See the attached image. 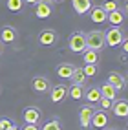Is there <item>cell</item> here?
Masks as SVG:
<instances>
[{
  "label": "cell",
  "instance_id": "1",
  "mask_svg": "<svg viewBox=\"0 0 128 130\" xmlns=\"http://www.w3.org/2000/svg\"><path fill=\"white\" fill-rule=\"evenodd\" d=\"M124 39H126V33L123 29V26H110L104 31V44L108 48H117Z\"/></svg>",
  "mask_w": 128,
  "mask_h": 130
},
{
  "label": "cell",
  "instance_id": "2",
  "mask_svg": "<svg viewBox=\"0 0 128 130\" xmlns=\"http://www.w3.org/2000/svg\"><path fill=\"white\" fill-rule=\"evenodd\" d=\"M68 48H70L73 53H82L86 50V33L77 29L73 31L70 37H68Z\"/></svg>",
  "mask_w": 128,
  "mask_h": 130
},
{
  "label": "cell",
  "instance_id": "3",
  "mask_svg": "<svg viewBox=\"0 0 128 130\" xmlns=\"http://www.w3.org/2000/svg\"><path fill=\"white\" fill-rule=\"evenodd\" d=\"M86 48H92V50H104L106 44H104V31H99V29H93L90 33H86Z\"/></svg>",
  "mask_w": 128,
  "mask_h": 130
},
{
  "label": "cell",
  "instance_id": "4",
  "mask_svg": "<svg viewBox=\"0 0 128 130\" xmlns=\"http://www.w3.org/2000/svg\"><path fill=\"white\" fill-rule=\"evenodd\" d=\"M93 112H95V106L93 105H82L79 108V123L82 128H92V116H93Z\"/></svg>",
  "mask_w": 128,
  "mask_h": 130
},
{
  "label": "cell",
  "instance_id": "5",
  "mask_svg": "<svg viewBox=\"0 0 128 130\" xmlns=\"http://www.w3.org/2000/svg\"><path fill=\"white\" fill-rule=\"evenodd\" d=\"M57 40H59V35H57L55 29H49V28H48V29H42V31L39 33V44L44 46V48L55 46Z\"/></svg>",
  "mask_w": 128,
  "mask_h": 130
},
{
  "label": "cell",
  "instance_id": "6",
  "mask_svg": "<svg viewBox=\"0 0 128 130\" xmlns=\"http://www.w3.org/2000/svg\"><path fill=\"white\" fill-rule=\"evenodd\" d=\"M124 20H126V11H124V7H117V9L106 13V22H108L110 26H123Z\"/></svg>",
  "mask_w": 128,
  "mask_h": 130
},
{
  "label": "cell",
  "instance_id": "7",
  "mask_svg": "<svg viewBox=\"0 0 128 130\" xmlns=\"http://www.w3.org/2000/svg\"><path fill=\"white\" fill-rule=\"evenodd\" d=\"M68 97V86L66 84H55L49 88V99L51 103H62L64 99Z\"/></svg>",
  "mask_w": 128,
  "mask_h": 130
},
{
  "label": "cell",
  "instance_id": "8",
  "mask_svg": "<svg viewBox=\"0 0 128 130\" xmlns=\"http://www.w3.org/2000/svg\"><path fill=\"white\" fill-rule=\"evenodd\" d=\"M49 88H51L49 79H46V77H42V75H35V77H33V81H31V90L35 92V93H48Z\"/></svg>",
  "mask_w": 128,
  "mask_h": 130
},
{
  "label": "cell",
  "instance_id": "9",
  "mask_svg": "<svg viewBox=\"0 0 128 130\" xmlns=\"http://www.w3.org/2000/svg\"><path fill=\"white\" fill-rule=\"evenodd\" d=\"M24 123H35L39 125L40 123V119H42V112L39 106H28V108H24Z\"/></svg>",
  "mask_w": 128,
  "mask_h": 130
},
{
  "label": "cell",
  "instance_id": "10",
  "mask_svg": "<svg viewBox=\"0 0 128 130\" xmlns=\"http://www.w3.org/2000/svg\"><path fill=\"white\" fill-rule=\"evenodd\" d=\"M86 15H88V19H90L93 24H104V22H106V11L102 9L101 6H95V4H93L90 9H88Z\"/></svg>",
  "mask_w": 128,
  "mask_h": 130
},
{
  "label": "cell",
  "instance_id": "11",
  "mask_svg": "<svg viewBox=\"0 0 128 130\" xmlns=\"http://www.w3.org/2000/svg\"><path fill=\"white\" fill-rule=\"evenodd\" d=\"M110 110L114 112L115 117L126 119V117H128V103H126V99H114L112 108H110Z\"/></svg>",
  "mask_w": 128,
  "mask_h": 130
},
{
  "label": "cell",
  "instance_id": "12",
  "mask_svg": "<svg viewBox=\"0 0 128 130\" xmlns=\"http://www.w3.org/2000/svg\"><path fill=\"white\" fill-rule=\"evenodd\" d=\"M106 81L110 84H114V88L117 92H123L124 90V86H126V77L121 73V72H110L108 77H106Z\"/></svg>",
  "mask_w": 128,
  "mask_h": 130
},
{
  "label": "cell",
  "instance_id": "13",
  "mask_svg": "<svg viewBox=\"0 0 128 130\" xmlns=\"http://www.w3.org/2000/svg\"><path fill=\"white\" fill-rule=\"evenodd\" d=\"M92 128H106L108 126V116H106V112L104 110H95L93 112V116H92Z\"/></svg>",
  "mask_w": 128,
  "mask_h": 130
},
{
  "label": "cell",
  "instance_id": "14",
  "mask_svg": "<svg viewBox=\"0 0 128 130\" xmlns=\"http://www.w3.org/2000/svg\"><path fill=\"white\" fill-rule=\"evenodd\" d=\"M16 37H19V33H16V29L13 28V26H2V29H0V40L4 42V44H13V42L16 40Z\"/></svg>",
  "mask_w": 128,
  "mask_h": 130
},
{
  "label": "cell",
  "instance_id": "15",
  "mask_svg": "<svg viewBox=\"0 0 128 130\" xmlns=\"http://www.w3.org/2000/svg\"><path fill=\"white\" fill-rule=\"evenodd\" d=\"M51 7H53L51 4L39 0V2L35 4V17H37V19H49L51 13H53V9H51Z\"/></svg>",
  "mask_w": 128,
  "mask_h": 130
},
{
  "label": "cell",
  "instance_id": "16",
  "mask_svg": "<svg viewBox=\"0 0 128 130\" xmlns=\"http://www.w3.org/2000/svg\"><path fill=\"white\" fill-rule=\"evenodd\" d=\"M92 6H93V0H71V7L77 15H86Z\"/></svg>",
  "mask_w": 128,
  "mask_h": 130
},
{
  "label": "cell",
  "instance_id": "17",
  "mask_svg": "<svg viewBox=\"0 0 128 130\" xmlns=\"http://www.w3.org/2000/svg\"><path fill=\"white\" fill-rule=\"evenodd\" d=\"M81 55H82L84 64H99V60H101L99 51H97V50H92V48H86Z\"/></svg>",
  "mask_w": 128,
  "mask_h": 130
},
{
  "label": "cell",
  "instance_id": "18",
  "mask_svg": "<svg viewBox=\"0 0 128 130\" xmlns=\"http://www.w3.org/2000/svg\"><path fill=\"white\" fill-rule=\"evenodd\" d=\"M82 99H86L90 105H97V101L101 99V90H99V86H90L88 90L84 88V97H82Z\"/></svg>",
  "mask_w": 128,
  "mask_h": 130
},
{
  "label": "cell",
  "instance_id": "19",
  "mask_svg": "<svg viewBox=\"0 0 128 130\" xmlns=\"http://www.w3.org/2000/svg\"><path fill=\"white\" fill-rule=\"evenodd\" d=\"M73 70H75V66L71 64V62H61L57 66V75L61 77V79H70L71 77V73H73Z\"/></svg>",
  "mask_w": 128,
  "mask_h": 130
},
{
  "label": "cell",
  "instance_id": "20",
  "mask_svg": "<svg viewBox=\"0 0 128 130\" xmlns=\"http://www.w3.org/2000/svg\"><path fill=\"white\" fill-rule=\"evenodd\" d=\"M99 90H101V95H102V97H108V99H112V101L117 99V93H119V92L114 88V84H110L108 81L102 83V84L99 86Z\"/></svg>",
  "mask_w": 128,
  "mask_h": 130
},
{
  "label": "cell",
  "instance_id": "21",
  "mask_svg": "<svg viewBox=\"0 0 128 130\" xmlns=\"http://www.w3.org/2000/svg\"><path fill=\"white\" fill-rule=\"evenodd\" d=\"M68 95H70L71 99L79 101L84 97V84H77V83H71V86L68 88Z\"/></svg>",
  "mask_w": 128,
  "mask_h": 130
},
{
  "label": "cell",
  "instance_id": "22",
  "mask_svg": "<svg viewBox=\"0 0 128 130\" xmlns=\"http://www.w3.org/2000/svg\"><path fill=\"white\" fill-rule=\"evenodd\" d=\"M70 79H71L73 83H77V84H86L88 77H86V73L82 72V68H77V66H75V70H73V73H71Z\"/></svg>",
  "mask_w": 128,
  "mask_h": 130
},
{
  "label": "cell",
  "instance_id": "23",
  "mask_svg": "<svg viewBox=\"0 0 128 130\" xmlns=\"http://www.w3.org/2000/svg\"><path fill=\"white\" fill-rule=\"evenodd\" d=\"M6 7L11 13H22V9H24V0H6Z\"/></svg>",
  "mask_w": 128,
  "mask_h": 130
},
{
  "label": "cell",
  "instance_id": "24",
  "mask_svg": "<svg viewBox=\"0 0 128 130\" xmlns=\"http://www.w3.org/2000/svg\"><path fill=\"white\" fill-rule=\"evenodd\" d=\"M82 72L86 73L88 79H90V77H95V75L99 73V64H84Z\"/></svg>",
  "mask_w": 128,
  "mask_h": 130
},
{
  "label": "cell",
  "instance_id": "25",
  "mask_svg": "<svg viewBox=\"0 0 128 130\" xmlns=\"http://www.w3.org/2000/svg\"><path fill=\"white\" fill-rule=\"evenodd\" d=\"M40 128H44V130H61V121H59L57 117H51L48 123H44V126H40Z\"/></svg>",
  "mask_w": 128,
  "mask_h": 130
},
{
  "label": "cell",
  "instance_id": "26",
  "mask_svg": "<svg viewBox=\"0 0 128 130\" xmlns=\"http://www.w3.org/2000/svg\"><path fill=\"white\" fill-rule=\"evenodd\" d=\"M101 7L108 13V11H114V9H117V7H121V6H119V0H104V2L101 4Z\"/></svg>",
  "mask_w": 128,
  "mask_h": 130
},
{
  "label": "cell",
  "instance_id": "27",
  "mask_svg": "<svg viewBox=\"0 0 128 130\" xmlns=\"http://www.w3.org/2000/svg\"><path fill=\"white\" fill-rule=\"evenodd\" d=\"M112 99H108V97H102V95H101V99L97 101V105L102 108V110H110V108H112Z\"/></svg>",
  "mask_w": 128,
  "mask_h": 130
},
{
  "label": "cell",
  "instance_id": "28",
  "mask_svg": "<svg viewBox=\"0 0 128 130\" xmlns=\"http://www.w3.org/2000/svg\"><path fill=\"white\" fill-rule=\"evenodd\" d=\"M39 2V0H24V4H28V6H35Z\"/></svg>",
  "mask_w": 128,
  "mask_h": 130
},
{
  "label": "cell",
  "instance_id": "29",
  "mask_svg": "<svg viewBox=\"0 0 128 130\" xmlns=\"http://www.w3.org/2000/svg\"><path fill=\"white\" fill-rule=\"evenodd\" d=\"M2 53H4V42L0 40V55H2Z\"/></svg>",
  "mask_w": 128,
  "mask_h": 130
},
{
  "label": "cell",
  "instance_id": "30",
  "mask_svg": "<svg viewBox=\"0 0 128 130\" xmlns=\"http://www.w3.org/2000/svg\"><path fill=\"white\" fill-rule=\"evenodd\" d=\"M64 0H53V4H62Z\"/></svg>",
  "mask_w": 128,
  "mask_h": 130
}]
</instances>
